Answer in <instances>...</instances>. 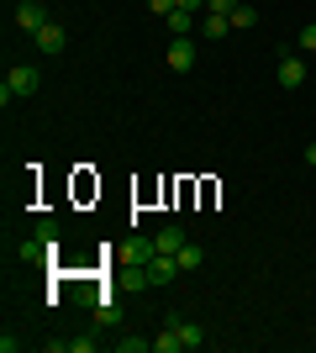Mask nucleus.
<instances>
[{
    "label": "nucleus",
    "instance_id": "1",
    "mask_svg": "<svg viewBox=\"0 0 316 353\" xmlns=\"http://www.w3.org/2000/svg\"><path fill=\"white\" fill-rule=\"evenodd\" d=\"M37 85H43V74H37V63H11V69H6V90H11L16 101H27V95H37Z\"/></svg>",
    "mask_w": 316,
    "mask_h": 353
},
{
    "label": "nucleus",
    "instance_id": "2",
    "mask_svg": "<svg viewBox=\"0 0 316 353\" xmlns=\"http://www.w3.org/2000/svg\"><path fill=\"white\" fill-rule=\"evenodd\" d=\"M121 264H132V269H143V264H153V253H158V243L153 237H143V232H132L127 243H121Z\"/></svg>",
    "mask_w": 316,
    "mask_h": 353
},
{
    "label": "nucleus",
    "instance_id": "3",
    "mask_svg": "<svg viewBox=\"0 0 316 353\" xmlns=\"http://www.w3.org/2000/svg\"><path fill=\"white\" fill-rule=\"evenodd\" d=\"M32 48H37V53H43V59H59L63 48H69V32H63L59 21H48V27L37 32V37H32Z\"/></svg>",
    "mask_w": 316,
    "mask_h": 353
},
{
    "label": "nucleus",
    "instance_id": "4",
    "mask_svg": "<svg viewBox=\"0 0 316 353\" xmlns=\"http://www.w3.org/2000/svg\"><path fill=\"white\" fill-rule=\"evenodd\" d=\"M143 274H148V290H158V285H169L180 274V259L174 253H153V264H143Z\"/></svg>",
    "mask_w": 316,
    "mask_h": 353
},
{
    "label": "nucleus",
    "instance_id": "5",
    "mask_svg": "<svg viewBox=\"0 0 316 353\" xmlns=\"http://www.w3.org/2000/svg\"><path fill=\"white\" fill-rule=\"evenodd\" d=\"M16 27L27 32V37H37V32L48 27V11L37 6V0H21V6H16Z\"/></svg>",
    "mask_w": 316,
    "mask_h": 353
},
{
    "label": "nucleus",
    "instance_id": "6",
    "mask_svg": "<svg viewBox=\"0 0 316 353\" xmlns=\"http://www.w3.org/2000/svg\"><path fill=\"white\" fill-rule=\"evenodd\" d=\"M169 69H174V74L196 69V43H190V37H174V43H169Z\"/></svg>",
    "mask_w": 316,
    "mask_h": 353
},
{
    "label": "nucleus",
    "instance_id": "7",
    "mask_svg": "<svg viewBox=\"0 0 316 353\" xmlns=\"http://www.w3.org/2000/svg\"><path fill=\"white\" fill-rule=\"evenodd\" d=\"M280 85H285V90L306 85V59H301V53H285V59H280Z\"/></svg>",
    "mask_w": 316,
    "mask_h": 353
},
{
    "label": "nucleus",
    "instance_id": "8",
    "mask_svg": "<svg viewBox=\"0 0 316 353\" xmlns=\"http://www.w3.org/2000/svg\"><path fill=\"white\" fill-rule=\"evenodd\" d=\"M53 253H59V248H48L37 232H32L27 243H16V259H21V264H43V259H53Z\"/></svg>",
    "mask_w": 316,
    "mask_h": 353
},
{
    "label": "nucleus",
    "instance_id": "9",
    "mask_svg": "<svg viewBox=\"0 0 316 353\" xmlns=\"http://www.w3.org/2000/svg\"><path fill=\"white\" fill-rule=\"evenodd\" d=\"M153 243H158V253H180L190 237H185L180 227H158V232H153Z\"/></svg>",
    "mask_w": 316,
    "mask_h": 353
},
{
    "label": "nucleus",
    "instance_id": "10",
    "mask_svg": "<svg viewBox=\"0 0 316 353\" xmlns=\"http://www.w3.org/2000/svg\"><path fill=\"white\" fill-rule=\"evenodd\" d=\"M95 327H121V306H116V295L95 301Z\"/></svg>",
    "mask_w": 316,
    "mask_h": 353
},
{
    "label": "nucleus",
    "instance_id": "11",
    "mask_svg": "<svg viewBox=\"0 0 316 353\" xmlns=\"http://www.w3.org/2000/svg\"><path fill=\"white\" fill-rule=\"evenodd\" d=\"M164 21H169V32H174V37H190V32H196V11H180V6H174Z\"/></svg>",
    "mask_w": 316,
    "mask_h": 353
},
{
    "label": "nucleus",
    "instance_id": "12",
    "mask_svg": "<svg viewBox=\"0 0 316 353\" xmlns=\"http://www.w3.org/2000/svg\"><path fill=\"white\" fill-rule=\"evenodd\" d=\"M174 259H180V274H190V269H200V264H206V248H200V243H185V248L174 253Z\"/></svg>",
    "mask_w": 316,
    "mask_h": 353
},
{
    "label": "nucleus",
    "instance_id": "13",
    "mask_svg": "<svg viewBox=\"0 0 316 353\" xmlns=\"http://www.w3.org/2000/svg\"><path fill=\"white\" fill-rule=\"evenodd\" d=\"M169 327H180L185 348H206V327H200V322H169Z\"/></svg>",
    "mask_w": 316,
    "mask_h": 353
},
{
    "label": "nucleus",
    "instance_id": "14",
    "mask_svg": "<svg viewBox=\"0 0 316 353\" xmlns=\"http://www.w3.org/2000/svg\"><path fill=\"white\" fill-rule=\"evenodd\" d=\"M185 348V338H180V327H164L158 338H153V353H180Z\"/></svg>",
    "mask_w": 316,
    "mask_h": 353
},
{
    "label": "nucleus",
    "instance_id": "15",
    "mask_svg": "<svg viewBox=\"0 0 316 353\" xmlns=\"http://www.w3.org/2000/svg\"><path fill=\"white\" fill-rule=\"evenodd\" d=\"M232 32V21L227 16H216V11H206V21H200V37H227Z\"/></svg>",
    "mask_w": 316,
    "mask_h": 353
},
{
    "label": "nucleus",
    "instance_id": "16",
    "mask_svg": "<svg viewBox=\"0 0 316 353\" xmlns=\"http://www.w3.org/2000/svg\"><path fill=\"white\" fill-rule=\"evenodd\" d=\"M227 21H232V32H248V27L258 21V11H253V6H238V11L227 16Z\"/></svg>",
    "mask_w": 316,
    "mask_h": 353
},
{
    "label": "nucleus",
    "instance_id": "17",
    "mask_svg": "<svg viewBox=\"0 0 316 353\" xmlns=\"http://www.w3.org/2000/svg\"><path fill=\"white\" fill-rule=\"evenodd\" d=\"M32 232L43 237L48 248H59V221H53V216H43V221H37V227H32Z\"/></svg>",
    "mask_w": 316,
    "mask_h": 353
},
{
    "label": "nucleus",
    "instance_id": "18",
    "mask_svg": "<svg viewBox=\"0 0 316 353\" xmlns=\"http://www.w3.org/2000/svg\"><path fill=\"white\" fill-rule=\"evenodd\" d=\"M116 348H121V353H148L153 338H116Z\"/></svg>",
    "mask_w": 316,
    "mask_h": 353
},
{
    "label": "nucleus",
    "instance_id": "19",
    "mask_svg": "<svg viewBox=\"0 0 316 353\" xmlns=\"http://www.w3.org/2000/svg\"><path fill=\"white\" fill-rule=\"evenodd\" d=\"M242 0H206V11H216V16H232Z\"/></svg>",
    "mask_w": 316,
    "mask_h": 353
},
{
    "label": "nucleus",
    "instance_id": "20",
    "mask_svg": "<svg viewBox=\"0 0 316 353\" xmlns=\"http://www.w3.org/2000/svg\"><path fill=\"white\" fill-rule=\"evenodd\" d=\"M301 53H316V21H306V32H301Z\"/></svg>",
    "mask_w": 316,
    "mask_h": 353
},
{
    "label": "nucleus",
    "instance_id": "21",
    "mask_svg": "<svg viewBox=\"0 0 316 353\" xmlns=\"http://www.w3.org/2000/svg\"><path fill=\"white\" fill-rule=\"evenodd\" d=\"M69 353H95V338H69Z\"/></svg>",
    "mask_w": 316,
    "mask_h": 353
},
{
    "label": "nucleus",
    "instance_id": "22",
    "mask_svg": "<svg viewBox=\"0 0 316 353\" xmlns=\"http://www.w3.org/2000/svg\"><path fill=\"white\" fill-rule=\"evenodd\" d=\"M174 6H180V0H148V11H158V16H169Z\"/></svg>",
    "mask_w": 316,
    "mask_h": 353
},
{
    "label": "nucleus",
    "instance_id": "23",
    "mask_svg": "<svg viewBox=\"0 0 316 353\" xmlns=\"http://www.w3.org/2000/svg\"><path fill=\"white\" fill-rule=\"evenodd\" d=\"M180 11H206V0H180Z\"/></svg>",
    "mask_w": 316,
    "mask_h": 353
},
{
    "label": "nucleus",
    "instance_id": "24",
    "mask_svg": "<svg viewBox=\"0 0 316 353\" xmlns=\"http://www.w3.org/2000/svg\"><path fill=\"white\" fill-rule=\"evenodd\" d=\"M306 163H316V137H311V143H306Z\"/></svg>",
    "mask_w": 316,
    "mask_h": 353
}]
</instances>
